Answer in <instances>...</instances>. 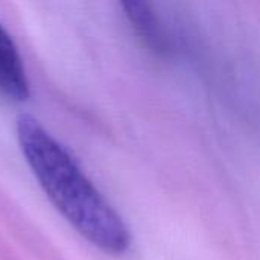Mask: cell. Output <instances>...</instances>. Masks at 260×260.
Returning a JSON list of instances; mask_svg holds the SVG:
<instances>
[{"instance_id":"cell-1","label":"cell","mask_w":260,"mask_h":260,"mask_svg":"<svg viewBox=\"0 0 260 260\" xmlns=\"http://www.w3.org/2000/svg\"><path fill=\"white\" fill-rule=\"evenodd\" d=\"M17 137L41 189L66 221L99 250L123 254L131 244L126 224L64 146L26 114L17 120Z\"/></svg>"},{"instance_id":"cell-2","label":"cell","mask_w":260,"mask_h":260,"mask_svg":"<svg viewBox=\"0 0 260 260\" xmlns=\"http://www.w3.org/2000/svg\"><path fill=\"white\" fill-rule=\"evenodd\" d=\"M0 94L14 102L29 98V82L21 56L6 29L0 24Z\"/></svg>"},{"instance_id":"cell-3","label":"cell","mask_w":260,"mask_h":260,"mask_svg":"<svg viewBox=\"0 0 260 260\" xmlns=\"http://www.w3.org/2000/svg\"><path fill=\"white\" fill-rule=\"evenodd\" d=\"M122 8L125 15L131 21L137 35L152 49V50H165L166 41L161 34L160 23L152 12L151 6L143 2H123Z\"/></svg>"}]
</instances>
